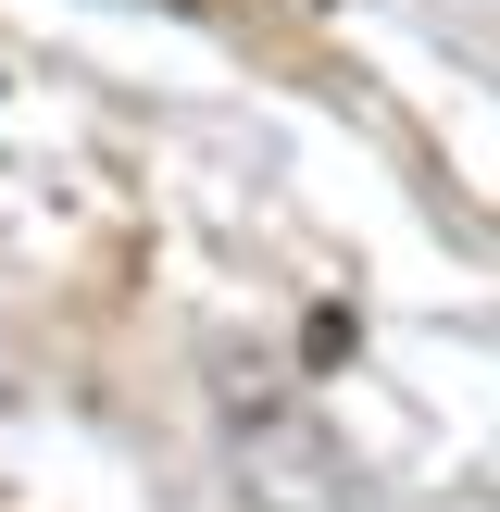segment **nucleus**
Instances as JSON below:
<instances>
[{"label":"nucleus","instance_id":"1","mask_svg":"<svg viewBox=\"0 0 500 512\" xmlns=\"http://www.w3.org/2000/svg\"><path fill=\"white\" fill-rule=\"evenodd\" d=\"M213 388H225V463H238L250 512H363V475H350V450L325 438V425L300 413L275 375L213 363Z\"/></svg>","mask_w":500,"mask_h":512}]
</instances>
